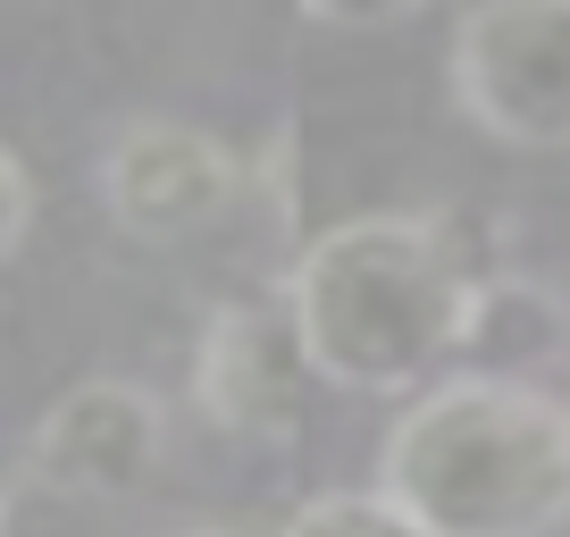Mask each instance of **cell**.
I'll return each mask as SVG.
<instances>
[{
    "label": "cell",
    "mask_w": 570,
    "mask_h": 537,
    "mask_svg": "<svg viewBox=\"0 0 570 537\" xmlns=\"http://www.w3.org/2000/svg\"><path fill=\"white\" fill-rule=\"evenodd\" d=\"M285 311L311 370L353 394H420L428 370H445L470 336L479 277L428 218L370 211L311 235L285 268Z\"/></svg>",
    "instance_id": "1"
},
{
    "label": "cell",
    "mask_w": 570,
    "mask_h": 537,
    "mask_svg": "<svg viewBox=\"0 0 570 537\" xmlns=\"http://www.w3.org/2000/svg\"><path fill=\"white\" fill-rule=\"evenodd\" d=\"M377 496L428 537H553L570 520V403L503 370L445 378L386 429Z\"/></svg>",
    "instance_id": "2"
},
{
    "label": "cell",
    "mask_w": 570,
    "mask_h": 537,
    "mask_svg": "<svg viewBox=\"0 0 570 537\" xmlns=\"http://www.w3.org/2000/svg\"><path fill=\"white\" fill-rule=\"evenodd\" d=\"M453 101L503 152H570V0H479L453 26Z\"/></svg>",
    "instance_id": "3"
},
{
    "label": "cell",
    "mask_w": 570,
    "mask_h": 537,
    "mask_svg": "<svg viewBox=\"0 0 570 537\" xmlns=\"http://www.w3.org/2000/svg\"><path fill=\"white\" fill-rule=\"evenodd\" d=\"M160 453H168V420L151 403V387H135V378H85V387H68L35 420V437H26V470L59 504L142 496Z\"/></svg>",
    "instance_id": "4"
},
{
    "label": "cell",
    "mask_w": 570,
    "mask_h": 537,
    "mask_svg": "<svg viewBox=\"0 0 570 537\" xmlns=\"http://www.w3.org/2000/svg\"><path fill=\"white\" fill-rule=\"evenodd\" d=\"M101 202L126 235L168 244V235H194V227H210V218H227L244 202V160L185 118H142L109 144Z\"/></svg>",
    "instance_id": "5"
},
{
    "label": "cell",
    "mask_w": 570,
    "mask_h": 537,
    "mask_svg": "<svg viewBox=\"0 0 570 537\" xmlns=\"http://www.w3.org/2000/svg\"><path fill=\"white\" fill-rule=\"evenodd\" d=\"M303 378H320V370H311L285 303L210 311L202 353H194V403L210 412V429H227V437H294V420H303Z\"/></svg>",
    "instance_id": "6"
},
{
    "label": "cell",
    "mask_w": 570,
    "mask_h": 537,
    "mask_svg": "<svg viewBox=\"0 0 570 537\" xmlns=\"http://www.w3.org/2000/svg\"><path fill=\"white\" fill-rule=\"evenodd\" d=\"M285 537H428V529L386 496H344L336 487V496H311L303 512L285 520Z\"/></svg>",
    "instance_id": "7"
},
{
    "label": "cell",
    "mask_w": 570,
    "mask_h": 537,
    "mask_svg": "<svg viewBox=\"0 0 570 537\" xmlns=\"http://www.w3.org/2000/svg\"><path fill=\"white\" fill-rule=\"evenodd\" d=\"M428 0H303L311 26H344V35H377V26H403L420 18Z\"/></svg>",
    "instance_id": "8"
},
{
    "label": "cell",
    "mask_w": 570,
    "mask_h": 537,
    "mask_svg": "<svg viewBox=\"0 0 570 537\" xmlns=\"http://www.w3.org/2000/svg\"><path fill=\"white\" fill-rule=\"evenodd\" d=\"M26 227H35V177L18 168V152L0 144V261L26 244Z\"/></svg>",
    "instance_id": "9"
},
{
    "label": "cell",
    "mask_w": 570,
    "mask_h": 537,
    "mask_svg": "<svg viewBox=\"0 0 570 537\" xmlns=\"http://www.w3.org/2000/svg\"><path fill=\"white\" fill-rule=\"evenodd\" d=\"M168 537H227V529H168Z\"/></svg>",
    "instance_id": "10"
},
{
    "label": "cell",
    "mask_w": 570,
    "mask_h": 537,
    "mask_svg": "<svg viewBox=\"0 0 570 537\" xmlns=\"http://www.w3.org/2000/svg\"><path fill=\"white\" fill-rule=\"evenodd\" d=\"M0 529H9V504H0Z\"/></svg>",
    "instance_id": "11"
}]
</instances>
